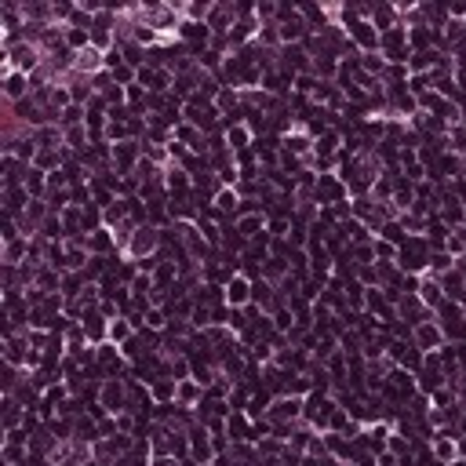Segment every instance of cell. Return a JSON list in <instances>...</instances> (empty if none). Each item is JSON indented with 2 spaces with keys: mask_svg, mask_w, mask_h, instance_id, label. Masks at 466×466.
<instances>
[{
  "mask_svg": "<svg viewBox=\"0 0 466 466\" xmlns=\"http://www.w3.org/2000/svg\"><path fill=\"white\" fill-rule=\"evenodd\" d=\"M189 452H194V462L208 466L211 455H215V444H211L208 430H189Z\"/></svg>",
  "mask_w": 466,
  "mask_h": 466,
  "instance_id": "obj_7",
  "label": "cell"
},
{
  "mask_svg": "<svg viewBox=\"0 0 466 466\" xmlns=\"http://www.w3.org/2000/svg\"><path fill=\"white\" fill-rule=\"evenodd\" d=\"M201 397H204V383H197V379H179V386H175V405L179 408H197Z\"/></svg>",
  "mask_w": 466,
  "mask_h": 466,
  "instance_id": "obj_6",
  "label": "cell"
},
{
  "mask_svg": "<svg viewBox=\"0 0 466 466\" xmlns=\"http://www.w3.org/2000/svg\"><path fill=\"white\" fill-rule=\"evenodd\" d=\"M73 70L77 73H84V77H99L102 70H106V51H99V48H84V51H77L73 55Z\"/></svg>",
  "mask_w": 466,
  "mask_h": 466,
  "instance_id": "obj_2",
  "label": "cell"
},
{
  "mask_svg": "<svg viewBox=\"0 0 466 466\" xmlns=\"http://www.w3.org/2000/svg\"><path fill=\"white\" fill-rule=\"evenodd\" d=\"M215 208L222 211V215H229V211H233V219H237V211H241V197H237V189H233V186H222L219 194H215Z\"/></svg>",
  "mask_w": 466,
  "mask_h": 466,
  "instance_id": "obj_9",
  "label": "cell"
},
{
  "mask_svg": "<svg viewBox=\"0 0 466 466\" xmlns=\"http://www.w3.org/2000/svg\"><path fill=\"white\" fill-rule=\"evenodd\" d=\"M132 332H135L132 321H120V317H113V321H110V339H113V343H128Z\"/></svg>",
  "mask_w": 466,
  "mask_h": 466,
  "instance_id": "obj_10",
  "label": "cell"
},
{
  "mask_svg": "<svg viewBox=\"0 0 466 466\" xmlns=\"http://www.w3.org/2000/svg\"><path fill=\"white\" fill-rule=\"evenodd\" d=\"M434 459H437V462H444V466L459 462V441H455V437L437 434V437H434Z\"/></svg>",
  "mask_w": 466,
  "mask_h": 466,
  "instance_id": "obj_8",
  "label": "cell"
},
{
  "mask_svg": "<svg viewBox=\"0 0 466 466\" xmlns=\"http://www.w3.org/2000/svg\"><path fill=\"white\" fill-rule=\"evenodd\" d=\"M226 303L233 310H241V306L251 303V281L244 277V273H233V277L226 281Z\"/></svg>",
  "mask_w": 466,
  "mask_h": 466,
  "instance_id": "obj_4",
  "label": "cell"
},
{
  "mask_svg": "<svg viewBox=\"0 0 466 466\" xmlns=\"http://www.w3.org/2000/svg\"><path fill=\"white\" fill-rule=\"evenodd\" d=\"M412 343H415L422 353H434V350L444 343V332H441V325H437V321H422V325H415Z\"/></svg>",
  "mask_w": 466,
  "mask_h": 466,
  "instance_id": "obj_3",
  "label": "cell"
},
{
  "mask_svg": "<svg viewBox=\"0 0 466 466\" xmlns=\"http://www.w3.org/2000/svg\"><path fill=\"white\" fill-rule=\"evenodd\" d=\"M157 248H160V229H157V226H150V222H142V226L135 229L132 244H128V256L142 263V259H150Z\"/></svg>",
  "mask_w": 466,
  "mask_h": 466,
  "instance_id": "obj_1",
  "label": "cell"
},
{
  "mask_svg": "<svg viewBox=\"0 0 466 466\" xmlns=\"http://www.w3.org/2000/svg\"><path fill=\"white\" fill-rule=\"evenodd\" d=\"M146 325H150V328H164V313L160 310H146Z\"/></svg>",
  "mask_w": 466,
  "mask_h": 466,
  "instance_id": "obj_11",
  "label": "cell"
},
{
  "mask_svg": "<svg viewBox=\"0 0 466 466\" xmlns=\"http://www.w3.org/2000/svg\"><path fill=\"white\" fill-rule=\"evenodd\" d=\"M343 197H346V186H343L339 175H321L317 179V201L321 204H343Z\"/></svg>",
  "mask_w": 466,
  "mask_h": 466,
  "instance_id": "obj_5",
  "label": "cell"
}]
</instances>
